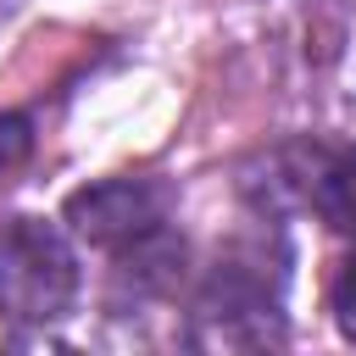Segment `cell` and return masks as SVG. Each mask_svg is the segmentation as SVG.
I'll list each match as a JSON object with an SVG mask.
<instances>
[{
    "mask_svg": "<svg viewBox=\"0 0 356 356\" xmlns=\"http://www.w3.org/2000/svg\"><path fill=\"white\" fill-rule=\"evenodd\" d=\"M28 150H33V122L22 111H0V178L11 167H22Z\"/></svg>",
    "mask_w": 356,
    "mask_h": 356,
    "instance_id": "277c9868",
    "label": "cell"
},
{
    "mask_svg": "<svg viewBox=\"0 0 356 356\" xmlns=\"http://www.w3.org/2000/svg\"><path fill=\"white\" fill-rule=\"evenodd\" d=\"M334 323L345 339H356V256H345L334 273Z\"/></svg>",
    "mask_w": 356,
    "mask_h": 356,
    "instance_id": "5b68a950",
    "label": "cell"
},
{
    "mask_svg": "<svg viewBox=\"0 0 356 356\" xmlns=\"http://www.w3.org/2000/svg\"><path fill=\"white\" fill-rule=\"evenodd\" d=\"M78 300V256L44 217H17L0 234V317L56 323Z\"/></svg>",
    "mask_w": 356,
    "mask_h": 356,
    "instance_id": "6da1fadb",
    "label": "cell"
},
{
    "mask_svg": "<svg viewBox=\"0 0 356 356\" xmlns=\"http://www.w3.org/2000/svg\"><path fill=\"white\" fill-rule=\"evenodd\" d=\"M317 211L328 228L356 234V150H345L323 178H317Z\"/></svg>",
    "mask_w": 356,
    "mask_h": 356,
    "instance_id": "3957f363",
    "label": "cell"
},
{
    "mask_svg": "<svg viewBox=\"0 0 356 356\" xmlns=\"http://www.w3.org/2000/svg\"><path fill=\"white\" fill-rule=\"evenodd\" d=\"M172 217V189L156 178H106L67 195V228L100 250H145Z\"/></svg>",
    "mask_w": 356,
    "mask_h": 356,
    "instance_id": "7a4b0ae2",
    "label": "cell"
}]
</instances>
